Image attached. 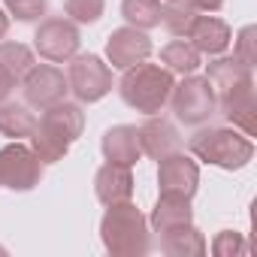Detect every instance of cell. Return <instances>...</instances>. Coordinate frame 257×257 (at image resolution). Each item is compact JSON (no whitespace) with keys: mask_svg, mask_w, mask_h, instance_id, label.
<instances>
[{"mask_svg":"<svg viewBox=\"0 0 257 257\" xmlns=\"http://www.w3.org/2000/svg\"><path fill=\"white\" fill-rule=\"evenodd\" d=\"M82 131H85L82 106L61 100V103L43 109L34 134H31V149L37 152V158L43 164H58L70 152V146L82 137Z\"/></svg>","mask_w":257,"mask_h":257,"instance_id":"6da1fadb","label":"cell"},{"mask_svg":"<svg viewBox=\"0 0 257 257\" xmlns=\"http://www.w3.org/2000/svg\"><path fill=\"white\" fill-rule=\"evenodd\" d=\"M100 239L112 257H143L152 248L149 221L131 200L106 206V215L100 221Z\"/></svg>","mask_w":257,"mask_h":257,"instance_id":"7a4b0ae2","label":"cell"},{"mask_svg":"<svg viewBox=\"0 0 257 257\" xmlns=\"http://www.w3.org/2000/svg\"><path fill=\"white\" fill-rule=\"evenodd\" d=\"M173 73L161 64H137V67H127L124 76H121V100L131 106L134 112L140 115H158L164 112V106L170 103V94H173Z\"/></svg>","mask_w":257,"mask_h":257,"instance_id":"3957f363","label":"cell"},{"mask_svg":"<svg viewBox=\"0 0 257 257\" xmlns=\"http://www.w3.org/2000/svg\"><path fill=\"white\" fill-rule=\"evenodd\" d=\"M188 152L212 167L221 170H242L254 158V143L236 127H203L188 140Z\"/></svg>","mask_w":257,"mask_h":257,"instance_id":"277c9868","label":"cell"},{"mask_svg":"<svg viewBox=\"0 0 257 257\" xmlns=\"http://www.w3.org/2000/svg\"><path fill=\"white\" fill-rule=\"evenodd\" d=\"M170 103H173L176 118L182 124H188V127H200L212 115H218L215 88H212V82L206 76H197V73H188L179 85H173Z\"/></svg>","mask_w":257,"mask_h":257,"instance_id":"5b68a950","label":"cell"},{"mask_svg":"<svg viewBox=\"0 0 257 257\" xmlns=\"http://www.w3.org/2000/svg\"><path fill=\"white\" fill-rule=\"evenodd\" d=\"M43 161L31 146L22 140H13L10 146L0 149V188L10 191H34L43 179Z\"/></svg>","mask_w":257,"mask_h":257,"instance_id":"8992f818","label":"cell"},{"mask_svg":"<svg viewBox=\"0 0 257 257\" xmlns=\"http://www.w3.org/2000/svg\"><path fill=\"white\" fill-rule=\"evenodd\" d=\"M67 88L79 103H97L112 91V70L100 55H76L70 58Z\"/></svg>","mask_w":257,"mask_h":257,"instance_id":"52a82bcc","label":"cell"},{"mask_svg":"<svg viewBox=\"0 0 257 257\" xmlns=\"http://www.w3.org/2000/svg\"><path fill=\"white\" fill-rule=\"evenodd\" d=\"M79 46H82L79 28L70 19H46V22H40L37 34H34L37 55L43 61H52V64H64V61L76 58Z\"/></svg>","mask_w":257,"mask_h":257,"instance_id":"ba28073f","label":"cell"},{"mask_svg":"<svg viewBox=\"0 0 257 257\" xmlns=\"http://www.w3.org/2000/svg\"><path fill=\"white\" fill-rule=\"evenodd\" d=\"M22 91H25V100L28 106L34 109H49L55 103H61L67 97V79L58 67L52 64H34L25 76H22Z\"/></svg>","mask_w":257,"mask_h":257,"instance_id":"9c48e42d","label":"cell"},{"mask_svg":"<svg viewBox=\"0 0 257 257\" xmlns=\"http://www.w3.org/2000/svg\"><path fill=\"white\" fill-rule=\"evenodd\" d=\"M158 188L161 194H179L194 200L197 188H200V167L191 155L185 152H173L167 158L158 161Z\"/></svg>","mask_w":257,"mask_h":257,"instance_id":"30bf717a","label":"cell"},{"mask_svg":"<svg viewBox=\"0 0 257 257\" xmlns=\"http://www.w3.org/2000/svg\"><path fill=\"white\" fill-rule=\"evenodd\" d=\"M152 55V40L146 31L140 28H118L109 34L106 40V58L115 70H127V67H137L143 61H149Z\"/></svg>","mask_w":257,"mask_h":257,"instance_id":"8fae6325","label":"cell"},{"mask_svg":"<svg viewBox=\"0 0 257 257\" xmlns=\"http://www.w3.org/2000/svg\"><path fill=\"white\" fill-rule=\"evenodd\" d=\"M185 40L200 52V55H224L230 49V40H233V31L224 19L218 16H203L197 13L191 28L185 31Z\"/></svg>","mask_w":257,"mask_h":257,"instance_id":"7c38bea8","label":"cell"},{"mask_svg":"<svg viewBox=\"0 0 257 257\" xmlns=\"http://www.w3.org/2000/svg\"><path fill=\"white\" fill-rule=\"evenodd\" d=\"M218 112L236 127L245 137H254V112H257V94H254V82H245L227 94L218 97Z\"/></svg>","mask_w":257,"mask_h":257,"instance_id":"4fadbf2b","label":"cell"},{"mask_svg":"<svg viewBox=\"0 0 257 257\" xmlns=\"http://www.w3.org/2000/svg\"><path fill=\"white\" fill-rule=\"evenodd\" d=\"M137 137H140L143 155H149L155 161L179 152V146H182V137L176 131V124L167 121V118H158V115H149V121L143 127H137Z\"/></svg>","mask_w":257,"mask_h":257,"instance_id":"5bb4252c","label":"cell"},{"mask_svg":"<svg viewBox=\"0 0 257 257\" xmlns=\"http://www.w3.org/2000/svg\"><path fill=\"white\" fill-rule=\"evenodd\" d=\"M94 194L103 206L112 203H124L134 197V173L131 167H121V164H103L94 176Z\"/></svg>","mask_w":257,"mask_h":257,"instance_id":"9a60e30c","label":"cell"},{"mask_svg":"<svg viewBox=\"0 0 257 257\" xmlns=\"http://www.w3.org/2000/svg\"><path fill=\"white\" fill-rule=\"evenodd\" d=\"M103 158L109 164H121V167H134L140 158H143V149H140V137H137V127L131 124H115L103 134Z\"/></svg>","mask_w":257,"mask_h":257,"instance_id":"2e32d148","label":"cell"},{"mask_svg":"<svg viewBox=\"0 0 257 257\" xmlns=\"http://www.w3.org/2000/svg\"><path fill=\"white\" fill-rule=\"evenodd\" d=\"M149 224L155 227V233H170V230H176V227L194 224L191 200H188V197H179V194H161L158 203H155V209H152Z\"/></svg>","mask_w":257,"mask_h":257,"instance_id":"e0dca14e","label":"cell"},{"mask_svg":"<svg viewBox=\"0 0 257 257\" xmlns=\"http://www.w3.org/2000/svg\"><path fill=\"white\" fill-rule=\"evenodd\" d=\"M206 79L212 82L215 97H221V94H227V91H233V88H239L245 82H254L251 67L239 64L236 58H218V61H212L206 67Z\"/></svg>","mask_w":257,"mask_h":257,"instance_id":"ac0fdd59","label":"cell"},{"mask_svg":"<svg viewBox=\"0 0 257 257\" xmlns=\"http://www.w3.org/2000/svg\"><path fill=\"white\" fill-rule=\"evenodd\" d=\"M161 248L170 257H203L209 251L206 236L194 224H185V227H176L170 233H161Z\"/></svg>","mask_w":257,"mask_h":257,"instance_id":"d6986e66","label":"cell"},{"mask_svg":"<svg viewBox=\"0 0 257 257\" xmlns=\"http://www.w3.org/2000/svg\"><path fill=\"white\" fill-rule=\"evenodd\" d=\"M37 127V118L28 106L22 103H0V134L10 137V140H31Z\"/></svg>","mask_w":257,"mask_h":257,"instance_id":"ffe728a7","label":"cell"},{"mask_svg":"<svg viewBox=\"0 0 257 257\" xmlns=\"http://www.w3.org/2000/svg\"><path fill=\"white\" fill-rule=\"evenodd\" d=\"M161 64H164L170 73L188 76V73H197V70H200L203 55H200L188 40H173V43H167V46L161 49Z\"/></svg>","mask_w":257,"mask_h":257,"instance_id":"44dd1931","label":"cell"},{"mask_svg":"<svg viewBox=\"0 0 257 257\" xmlns=\"http://www.w3.org/2000/svg\"><path fill=\"white\" fill-rule=\"evenodd\" d=\"M121 16L131 28L152 31L164 19V0H121Z\"/></svg>","mask_w":257,"mask_h":257,"instance_id":"7402d4cb","label":"cell"},{"mask_svg":"<svg viewBox=\"0 0 257 257\" xmlns=\"http://www.w3.org/2000/svg\"><path fill=\"white\" fill-rule=\"evenodd\" d=\"M0 64H4L16 79H22L34 67V52L25 43H0Z\"/></svg>","mask_w":257,"mask_h":257,"instance_id":"603a6c76","label":"cell"},{"mask_svg":"<svg viewBox=\"0 0 257 257\" xmlns=\"http://www.w3.org/2000/svg\"><path fill=\"white\" fill-rule=\"evenodd\" d=\"M194 16H197V10L188 4V0H173V4L164 7V19H161V25H164L173 37H185V31L191 28Z\"/></svg>","mask_w":257,"mask_h":257,"instance_id":"cb8c5ba5","label":"cell"},{"mask_svg":"<svg viewBox=\"0 0 257 257\" xmlns=\"http://www.w3.org/2000/svg\"><path fill=\"white\" fill-rule=\"evenodd\" d=\"M64 10H67L70 22H76V25H94L106 13V0H67Z\"/></svg>","mask_w":257,"mask_h":257,"instance_id":"d4e9b609","label":"cell"},{"mask_svg":"<svg viewBox=\"0 0 257 257\" xmlns=\"http://www.w3.org/2000/svg\"><path fill=\"white\" fill-rule=\"evenodd\" d=\"M248 251V242L242 233L236 230H221L215 239H212V254L215 257H242Z\"/></svg>","mask_w":257,"mask_h":257,"instance_id":"484cf974","label":"cell"},{"mask_svg":"<svg viewBox=\"0 0 257 257\" xmlns=\"http://www.w3.org/2000/svg\"><path fill=\"white\" fill-rule=\"evenodd\" d=\"M4 7L10 16H16L19 22H37L46 16L49 0H4Z\"/></svg>","mask_w":257,"mask_h":257,"instance_id":"4316f807","label":"cell"},{"mask_svg":"<svg viewBox=\"0 0 257 257\" xmlns=\"http://www.w3.org/2000/svg\"><path fill=\"white\" fill-rule=\"evenodd\" d=\"M233 58H236L239 64H245V67H254L257 55H254V28H251V25L239 31V40H236V52H233Z\"/></svg>","mask_w":257,"mask_h":257,"instance_id":"83f0119b","label":"cell"},{"mask_svg":"<svg viewBox=\"0 0 257 257\" xmlns=\"http://www.w3.org/2000/svg\"><path fill=\"white\" fill-rule=\"evenodd\" d=\"M16 82H19V79H16V76H13L4 64H0V103L10 100V94L16 91Z\"/></svg>","mask_w":257,"mask_h":257,"instance_id":"f1b7e54d","label":"cell"},{"mask_svg":"<svg viewBox=\"0 0 257 257\" xmlns=\"http://www.w3.org/2000/svg\"><path fill=\"white\" fill-rule=\"evenodd\" d=\"M188 4L197 10V13H218L224 7V0H188Z\"/></svg>","mask_w":257,"mask_h":257,"instance_id":"f546056e","label":"cell"},{"mask_svg":"<svg viewBox=\"0 0 257 257\" xmlns=\"http://www.w3.org/2000/svg\"><path fill=\"white\" fill-rule=\"evenodd\" d=\"M7 31H10V16H7V10L0 7V40L7 37Z\"/></svg>","mask_w":257,"mask_h":257,"instance_id":"4dcf8cb0","label":"cell"},{"mask_svg":"<svg viewBox=\"0 0 257 257\" xmlns=\"http://www.w3.org/2000/svg\"><path fill=\"white\" fill-rule=\"evenodd\" d=\"M164 4H173V0H164Z\"/></svg>","mask_w":257,"mask_h":257,"instance_id":"1f68e13d","label":"cell"}]
</instances>
